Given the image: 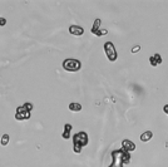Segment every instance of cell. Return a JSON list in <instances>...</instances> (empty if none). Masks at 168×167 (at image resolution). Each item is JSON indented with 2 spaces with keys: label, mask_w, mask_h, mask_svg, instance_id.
I'll return each instance as SVG.
<instances>
[{
  "label": "cell",
  "mask_w": 168,
  "mask_h": 167,
  "mask_svg": "<svg viewBox=\"0 0 168 167\" xmlns=\"http://www.w3.org/2000/svg\"><path fill=\"white\" fill-rule=\"evenodd\" d=\"M153 137V132L152 131H144L142 135H141V141L142 142H149Z\"/></svg>",
  "instance_id": "11"
},
{
  "label": "cell",
  "mask_w": 168,
  "mask_h": 167,
  "mask_svg": "<svg viewBox=\"0 0 168 167\" xmlns=\"http://www.w3.org/2000/svg\"><path fill=\"white\" fill-rule=\"evenodd\" d=\"M6 25V19L3 16H0V27H5Z\"/></svg>",
  "instance_id": "14"
},
{
  "label": "cell",
  "mask_w": 168,
  "mask_h": 167,
  "mask_svg": "<svg viewBox=\"0 0 168 167\" xmlns=\"http://www.w3.org/2000/svg\"><path fill=\"white\" fill-rule=\"evenodd\" d=\"M69 111H72V112H80L82 104L77 103V102H72V103H69Z\"/></svg>",
  "instance_id": "12"
},
{
  "label": "cell",
  "mask_w": 168,
  "mask_h": 167,
  "mask_svg": "<svg viewBox=\"0 0 168 167\" xmlns=\"http://www.w3.org/2000/svg\"><path fill=\"white\" fill-rule=\"evenodd\" d=\"M72 131H73V126H72V124H69V123L64 124V132H63L62 137H63L64 140H69V138H70Z\"/></svg>",
  "instance_id": "10"
},
{
  "label": "cell",
  "mask_w": 168,
  "mask_h": 167,
  "mask_svg": "<svg viewBox=\"0 0 168 167\" xmlns=\"http://www.w3.org/2000/svg\"><path fill=\"white\" fill-rule=\"evenodd\" d=\"M69 33L72 35H76V36H80L84 34V28L79 27V25H70L69 27Z\"/></svg>",
  "instance_id": "8"
},
{
  "label": "cell",
  "mask_w": 168,
  "mask_h": 167,
  "mask_svg": "<svg viewBox=\"0 0 168 167\" xmlns=\"http://www.w3.org/2000/svg\"><path fill=\"white\" fill-rule=\"evenodd\" d=\"M139 49H141V47H139V45L133 47V48H132V53H138V52H139Z\"/></svg>",
  "instance_id": "15"
},
{
  "label": "cell",
  "mask_w": 168,
  "mask_h": 167,
  "mask_svg": "<svg viewBox=\"0 0 168 167\" xmlns=\"http://www.w3.org/2000/svg\"><path fill=\"white\" fill-rule=\"evenodd\" d=\"M112 162L108 167H124L130 162V153L124 150H114L112 152Z\"/></svg>",
  "instance_id": "1"
},
{
  "label": "cell",
  "mask_w": 168,
  "mask_h": 167,
  "mask_svg": "<svg viewBox=\"0 0 168 167\" xmlns=\"http://www.w3.org/2000/svg\"><path fill=\"white\" fill-rule=\"evenodd\" d=\"M122 150H124L127 152H132L136 150V144L130 140H123L122 141Z\"/></svg>",
  "instance_id": "7"
},
{
  "label": "cell",
  "mask_w": 168,
  "mask_h": 167,
  "mask_svg": "<svg viewBox=\"0 0 168 167\" xmlns=\"http://www.w3.org/2000/svg\"><path fill=\"white\" fill-rule=\"evenodd\" d=\"M163 112H164L166 115H168V104H166V106L163 107Z\"/></svg>",
  "instance_id": "16"
},
{
  "label": "cell",
  "mask_w": 168,
  "mask_h": 167,
  "mask_svg": "<svg viewBox=\"0 0 168 167\" xmlns=\"http://www.w3.org/2000/svg\"><path fill=\"white\" fill-rule=\"evenodd\" d=\"M9 140H10L9 135H8V133H4V135L2 136V140H0V144H2V146H6V144L9 143Z\"/></svg>",
  "instance_id": "13"
},
{
  "label": "cell",
  "mask_w": 168,
  "mask_h": 167,
  "mask_svg": "<svg viewBox=\"0 0 168 167\" xmlns=\"http://www.w3.org/2000/svg\"><path fill=\"white\" fill-rule=\"evenodd\" d=\"M104 52H105V55L109 62H116L117 58H118V53L116 50V47L112 42H107L104 44Z\"/></svg>",
  "instance_id": "5"
},
{
  "label": "cell",
  "mask_w": 168,
  "mask_h": 167,
  "mask_svg": "<svg viewBox=\"0 0 168 167\" xmlns=\"http://www.w3.org/2000/svg\"><path fill=\"white\" fill-rule=\"evenodd\" d=\"M33 109H34V106L30 102H27L23 106H19L15 111V119L16 121H28V119H30Z\"/></svg>",
  "instance_id": "3"
},
{
  "label": "cell",
  "mask_w": 168,
  "mask_h": 167,
  "mask_svg": "<svg viewBox=\"0 0 168 167\" xmlns=\"http://www.w3.org/2000/svg\"><path fill=\"white\" fill-rule=\"evenodd\" d=\"M100 24H102V20L99 19H96L94 23H93V27H92V34H94L97 36H103V35H107L108 34V30L107 29H100Z\"/></svg>",
  "instance_id": "6"
},
{
  "label": "cell",
  "mask_w": 168,
  "mask_h": 167,
  "mask_svg": "<svg viewBox=\"0 0 168 167\" xmlns=\"http://www.w3.org/2000/svg\"><path fill=\"white\" fill-rule=\"evenodd\" d=\"M162 62H163V59H162V57L159 54H154V55H152V57H149V63H151L152 67L159 65V64H162Z\"/></svg>",
  "instance_id": "9"
},
{
  "label": "cell",
  "mask_w": 168,
  "mask_h": 167,
  "mask_svg": "<svg viewBox=\"0 0 168 167\" xmlns=\"http://www.w3.org/2000/svg\"><path fill=\"white\" fill-rule=\"evenodd\" d=\"M89 143V138L87 132H78L73 136V151L74 153H80L82 150L88 146Z\"/></svg>",
  "instance_id": "2"
},
{
  "label": "cell",
  "mask_w": 168,
  "mask_h": 167,
  "mask_svg": "<svg viewBox=\"0 0 168 167\" xmlns=\"http://www.w3.org/2000/svg\"><path fill=\"white\" fill-rule=\"evenodd\" d=\"M63 68H64V70H67V72H78V70H80V68H82V63H80V61H78V59L68 58V59H65V61L63 62Z\"/></svg>",
  "instance_id": "4"
}]
</instances>
